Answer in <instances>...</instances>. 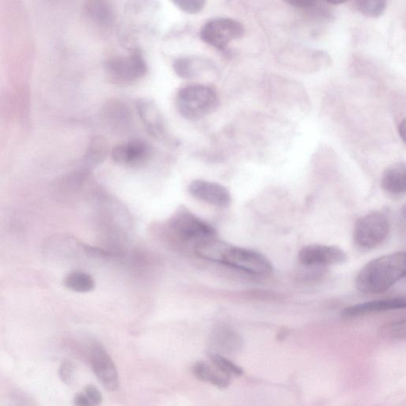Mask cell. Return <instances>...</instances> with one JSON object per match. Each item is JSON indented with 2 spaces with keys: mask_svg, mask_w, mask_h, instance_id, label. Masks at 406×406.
Here are the masks:
<instances>
[{
  "mask_svg": "<svg viewBox=\"0 0 406 406\" xmlns=\"http://www.w3.org/2000/svg\"><path fill=\"white\" fill-rule=\"evenodd\" d=\"M404 251L388 254L368 263L356 278L358 289L367 293L386 291L405 276Z\"/></svg>",
  "mask_w": 406,
  "mask_h": 406,
  "instance_id": "cell-1",
  "label": "cell"
},
{
  "mask_svg": "<svg viewBox=\"0 0 406 406\" xmlns=\"http://www.w3.org/2000/svg\"><path fill=\"white\" fill-rule=\"evenodd\" d=\"M219 104L216 90L203 85H191L181 88L176 99L179 114L191 121L199 120L213 113Z\"/></svg>",
  "mask_w": 406,
  "mask_h": 406,
  "instance_id": "cell-2",
  "label": "cell"
},
{
  "mask_svg": "<svg viewBox=\"0 0 406 406\" xmlns=\"http://www.w3.org/2000/svg\"><path fill=\"white\" fill-rule=\"evenodd\" d=\"M218 263L256 276H267L273 270L271 263L262 254L228 244L224 246Z\"/></svg>",
  "mask_w": 406,
  "mask_h": 406,
  "instance_id": "cell-3",
  "label": "cell"
},
{
  "mask_svg": "<svg viewBox=\"0 0 406 406\" xmlns=\"http://www.w3.org/2000/svg\"><path fill=\"white\" fill-rule=\"evenodd\" d=\"M389 232L387 217L381 212H373L364 215L356 222L354 241L361 249H372L386 240Z\"/></svg>",
  "mask_w": 406,
  "mask_h": 406,
  "instance_id": "cell-4",
  "label": "cell"
},
{
  "mask_svg": "<svg viewBox=\"0 0 406 406\" xmlns=\"http://www.w3.org/2000/svg\"><path fill=\"white\" fill-rule=\"evenodd\" d=\"M169 227L175 234L186 241L199 243L216 236V231L209 224L185 207H180L173 214Z\"/></svg>",
  "mask_w": 406,
  "mask_h": 406,
  "instance_id": "cell-5",
  "label": "cell"
},
{
  "mask_svg": "<svg viewBox=\"0 0 406 406\" xmlns=\"http://www.w3.org/2000/svg\"><path fill=\"white\" fill-rule=\"evenodd\" d=\"M243 24L234 19L218 18L209 21L200 31V37L205 43L218 50L224 51L228 45L244 36Z\"/></svg>",
  "mask_w": 406,
  "mask_h": 406,
  "instance_id": "cell-6",
  "label": "cell"
},
{
  "mask_svg": "<svg viewBox=\"0 0 406 406\" xmlns=\"http://www.w3.org/2000/svg\"><path fill=\"white\" fill-rule=\"evenodd\" d=\"M106 71L111 80L116 83H132L142 79L148 67L141 51L135 50L127 56H118L110 58Z\"/></svg>",
  "mask_w": 406,
  "mask_h": 406,
  "instance_id": "cell-7",
  "label": "cell"
},
{
  "mask_svg": "<svg viewBox=\"0 0 406 406\" xmlns=\"http://www.w3.org/2000/svg\"><path fill=\"white\" fill-rule=\"evenodd\" d=\"M298 261L307 267L334 265L345 263L347 256L337 246L311 244L303 247L298 254Z\"/></svg>",
  "mask_w": 406,
  "mask_h": 406,
  "instance_id": "cell-8",
  "label": "cell"
},
{
  "mask_svg": "<svg viewBox=\"0 0 406 406\" xmlns=\"http://www.w3.org/2000/svg\"><path fill=\"white\" fill-rule=\"evenodd\" d=\"M188 192L194 198L218 207H228L232 202L228 189L214 182L194 180L188 186Z\"/></svg>",
  "mask_w": 406,
  "mask_h": 406,
  "instance_id": "cell-9",
  "label": "cell"
},
{
  "mask_svg": "<svg viewBox=\"0 0 406 406\" xmlns=\"http://www.w3.org/2000/svg\"><path fill=\"white\" fill-rule=\"evenodd\" d=\"M152 150L148 143L142 140L119 144L111 152L112 159L115 163L129 167L142 165L151 157Z\"/></svg>",
  "mask_w": 406,
  "mask_h": 406,
  "instance_id": "cell-10",
  "label": "cell"
},
{
  "mask_svg": "<svg viewBox=\"0 0 406 406\" xmlns=\"http://www.w3.org/2000/svg\"><path fill=\"white\" fill-rule=\"evenodd\" d=\"M92 365L93 372L103 386L108 391H115L119 387L117 368L113 360L105 349L100 345H95L92 352Z\"/></svg>",
  "mask_w": 406,
  "mask_h": 406,
  "instance_id": "cell-11",
  "label": "cell"
},
{
  "mask_svg": "<svg viewBox=\"0 0 406 406\" xmlns=\"http://www.w3.org/2000/svg\"><path fill=\"white\" fill-rule=\"evenodd\" d=\"M405 305V299L402 298L370 301V302L347 307L342 312V316L354 318L368 313L404 309Z\"/></svg>",
  "mask_w": 406,
  "mask_h": 406,
  "instance_id": "cell-12",
  "label": "cell"
},
{
  "mask_svg": "<svg viewBox=\"0 0 406 406\" xmlns=\"http://www.w3.org/2000/svg\"><path fill=\"white\" fill-rule=\"evenodd\" d=\"M138 113L147 130L156 137H163L165 125L162 114L155 103L150 100L142 99L137 101Z\"/></svg>",
  "mask_w": 406,
  "mask_h": 406,
  "instance_id": "cell-13",
  "label": "cell"
},
{
  "mask_svg": "<svg viewBox=\"0 0 406 406\" xmlns=\"http://www.w3.org/2000/svg\"><path fill=\"white\" fill-rule=\"evenodd\" d=\"M382 187L385 192L393 197H398L405 193L406 167L404 162L392 165L385 170Z\"/></svg>",
  "mask_w": 406,
  "mask_h": 406,
  "instance_id": "cell-14",
  "label": "cell"
},
{
  "mask_svg": "<svg viewBox=\"0 0 406 406\" xmlns=\"http://www.w3.org/2000/svg\"><path fill=\"white\" fill-rule=\"evenodd\" d=\"M193 373L197 379L214 385L219 388H226L229 385L230 377L218 368L205 362H198L193 367Z\"/></svg>",
  "mask_w": 406,
  "mask_h": 406,
  "instance_id": "cell-15",
  "label": "cell"
},
{
  "mask_svg": "<svg viewBox=\"0 0 406 406\" xmlns=\"http://www.w3.org/2000/svg\"><path fill=\"white\" fill-rule=\"evenodd\" d=\"M174 71L184 79L197 78L209 68L208 63L203 59L194 57L180 58L174 61Z\"/></svg>",
  "mask_w": 406,
  "mask_h": 406,
  "instance_id": "cell-16",
  "label": "cell"
},
{
  "mask_svg": "<svg viewBox=\"0 0 406 406\" xmlns=\"http://www.w3.org/2000/svg\"><path fill=\"white\" fill-rule=\"evenodd\" d=\"M238 335L228 328L222 327L215 330L212 335L209 344L223 353H231L239 348Z\"/></svg>",
  "mask_w": 406,
  "mask_h": 406,
  "instance_id": "cell-17",
  "label": "cell"
},
{
  "mask_svg": "<svg viewBox=\"0 0 406 406\" xmlns=\"http://www.w3.org/2000/svg\"><path fill=\"white\" fill-rule=\"evenodd\" d=\"M86 12L88 16L97 24L103 26L113 24L115 13L111 5L107 1H90L86 4Z\"/></svg>",
  "mask_w": 406,
  "mask_h": 406,
  "instance_id": "cell-18",
  "label": "cell"
},
{
  "mask_svg": "<svg viewBox=\"0 0 406 406\" xmlns=\"http://www.w3.org/2000/svg\"><path fill=\"white\" fill-rule=\"evenodd\" d=\"M66 288L77 293H88L95 288V280L86 272L75 271L70 272L64 280Z\"/></svg>",
  "mask_w": 406,
  "mask_h": 406,
  "instance_id": "cell-19",
  "label": "cell"
},
{
  "mask_svg": "<svg viewBox=\"0 0 406 406\" xmlns=\"http://www.w3.org/2000/svg\"><path fill=\"white\" fill-rule=\"evenodd\" d=\"M355 9L362 15L369 18H378L387 9V2L381 0H360L355 2Z\"/></svg>",
  "mask_w": 406,
  "mask_h": 406,
  "instance_id": "cell-20",
  "label": "cell"
},
{
  "mask_svg": "<svg viewBox=\"0 0 406 406\" xmlns=\"http://www.w3.org/2000/svg\"><path fill=\"white\" fill-rule=\"evenodd\" d=\"M209 357H211L214 365L218 368L224 374L229 377L231 375L240 376L243 375L242 368L227 359L226 357L213 353L209 355Z\"/></svg>",
  "mask_w": 406,
  "mask_h": 406,
  "instance_id": "cell-21",
  "label": "cell"
},
{
  "mask_svg": "<svg viewBox=\"0 0 406 406\" xmlns=\"http://www.w3.org/2000/svg\"><path fill=\"white\" fill-rule=\"evenodd\" d=\"M173 4L182 11L194 15L204 9L206 2L202 0H179L174 1Z\"/></svg>",
  "mask_w": 406,
  "mask_h": 406,
  "instance_id": "cell-22",
  "label": "cell"
},
{
  "mask_svg": "<svg viewBox=\"0 0 406 406\" xmlns=\"http://www.w3.org/2000/svg\"><path fill=\"white\" fill-rule=\"evenodd\" d=\"M74 374V364L71 361L63 362L60 368L61 380L66 384H70L73 382Z\"/></svg>",
  "mask_w": 406,
  "mask_h": 406,
  "instance_id": "cell-23",
  "label": "cell"
},
{
  "mask_svg": "<svg viewBox=\"0 0 406 406\" xmlns=\"http://www.w3.org/2000/svg\"><path fill=\"white\" fill-rule=\"evenodd\" d=\"M83 393L85 394L93 406L100 405L103 402V396L100 391L95 387L92 386V385L87 386L85 391H83Z\"/></svg>",
  "mask_w": 406,
  "mask_h": 406,
  "instance_id": "cell-24",
  "label": "cell"
},
{
  "mask_svg": "<svg viewBox=\"0 0 406 406\" xmlns=\"http://www.w3.org/2000/svg\"><path fill=\"white\" fill-rule=\"evenodd\" d=\"M405 321L397 322L389 327L390 333L395 337L401 338L405 335Z\"/></svg>",
  "mask_w": 406,
  "mask_h": 406,
  "instance_id": "cell-25",
  "label": "cell"
},
{
  "mask_svg": "<svg viewBox=\"0 0 406 406\" xmlns=\"http://www.w3.org/2000/svg\"><path fill=\"white\" fill-rule=\"evenodd\" d=\"M73 405L74 406H93L83 392L75 396Z\"/></svg>",
  "mask_w": 406,
  "mask_h": 406,
  "instance_id": "cell-26",
  "label": "cell"
},
{
  "mask_svg": "<svg viewBox=\"0 0 406 406\" xmlns=\"http://www.w3.org/2000/svg\"><path fill=\"white\" fill-rule=\"evenodd\" d=\"M398 134L399 136H400V137L402 138V141L405 142V120H402V122L400 123V125H399L398 127Z\"/></svg>",
  "mask_w": 406,
  "mask_h": 406,
  "instance_id": "cell-27",
  "label": "cell"
}]
</instances>
